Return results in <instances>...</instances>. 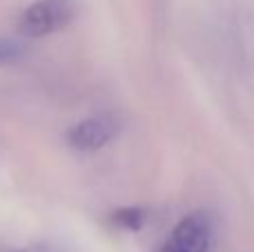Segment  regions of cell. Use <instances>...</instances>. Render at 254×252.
<instances>
[{"mask_svg":"<svg viewBox=\"0 0 254 252\" xmlns=\"http://www.w3.org/2000/svg\"><path fill=\"white\" fill-rule=\"evenodd\" d=\"M116 127L105 119H87V121H80L78 125L69 129L67 134V141H69L71 147L76 150H83V152H92L98 150V147L107 145V143L114 138Z\"/></svg>","mask_w":254,"mask_h":252,"instance_id":"3","label":"cell"},{"mask_svg":"<svg viewBox=\"0 0 254 252\" xmlns=\"http://www.w3.org/2000/svg\"><path fill=\"white\" fill-rule=\"evenodd\" d=\"M13 252H63V250H61V248H54V246H45V244H38V246H27V248L13 250Z\"/></svg>","mask_w":254,"mask_h":252,"instance_id":"6","label":"cell"},{"mask_svg":"<svg viewBox=\"0 0 254 252\" xmlns=\"http://www.w3.org/2000/svg\"><path fill=\"white\" fill-rule=\"evenodd\" d=\"M212 244V217L192 212L172 230L158 252H207Z\"/></svg>","mask_w":254,"mask_h":252,"instance_id":"1","label":"cell"},{"mask_svg":"<svg viewBox=\"0 0 254 252\" xmlns=\"http://www.w3.org/2000/svg\"><path fill=\"white\" fill-rule=\"evenodd\" d=\"M74 16L69 0H40V2L27 7L20 18V31L25 36H47L65 27Z\"/></svg>","mask_w":254,"mask_h":252,"instance_id":"2","label":"cell"},{"mask_svg":"<svg viewBox=\"0 0 254 252\" xmlns=\"http://www.w3.org/2000/svg\"><path fill=\"white\" fill-rule=\"evenodd\" d=\"M25 47H22L18 40L13 38H4L0 36V65H7V63H13L22 56Z\"/></svg>","mask_w":254,"mask_h":252,"instance_id":"5","label":"cell"},{"mask_svg":"<svg viewBox=\"0 0 254 252\" xmlns=\"http://www.w3.org/2000/svg\"><path fill=\"white\" fill-rule=\"evenodd\" d=\"M145 217H147V214L140 208H123L114 214L116 223H121L127 230H140V226L145 223Z\"/></svg>","mask_w":254,"mask_h":252,"instance_id":"4","label":"cell"}]
</instances>
